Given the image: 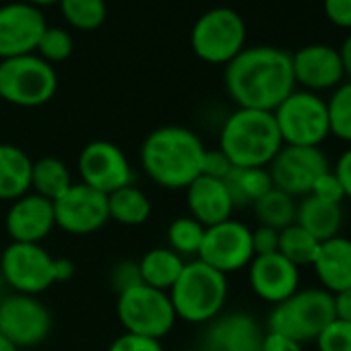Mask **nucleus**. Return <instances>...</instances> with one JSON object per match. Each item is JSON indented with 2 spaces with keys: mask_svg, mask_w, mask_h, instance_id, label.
<instances>
[{
  "mask_svg": "<svg viewBox=\"0 0 351 351\" xmlns=\"http://www.w3.org/2000/svg\"><path fill=\"white\" fill-rule=\"evenodd\" d=\"M62 17L81 32L101 27L108 15L106 0H58Z\"/></svg>",
  "mask_w": 351,
  "mask_h": 351,
  "instance_id": "33",
  "label": "nucleus"
},
{
  "mask_svg": "<svg viewBox=\"0 0 351 351\" xmlns=\"http://www.w3.org/2000/svg\"><path fill=\"white\" fill-rule=\"evenodd\" d=\"M50 332L52 312L38 295L9 293L0 300V335L15 347H38Z\"/></svg>",
  "mask_w": 351,
  "mask_h": 351,
  "instance_id": "12",
  "label": "nucleus"
},
{
  "mask_svg": "<svg viewBox=\"0 0 351 351\" xmlns=\"http://www.w3.org/2000/svg\"><path fill=\"white\" fill-rule=\"evenodd\" d=\"M312 269L320 287L328 293H339L351 287V238L337 236L320 242Z\"/></svg>",
  "mask_w": 351,
  "mask_h": 351,
  "instance_id": "22",
  "label": "nucleus"
},
{
  "mask_svg": "<svg viewBox=\"0 0 351 351\" xmlns=\"http://www.w3.org/2000/svg\"><path fill=\"white\" fill-rule=\"evenodd\" d=\"M300 269L279 252L254 256L248 265V285L252 293L271 306L291 298L300 289Z\"/></svg>",
  "mask_w": 351,
  "mask_h": 351,
  "instance_id": "19",
  "label": "nucleus"
},
{
  "mask_svg": "<svg viewBox=\"0 0 351 351\" xmlns=\"http://www.w3.org/2000/svg\"><path fill=\"white\" fill-rule=\"evenodd\" d=\"M5 230L11 242L42 244L56 230L52 201L36 193L19 197L11 203L5 215Z\"/></svg>",
  "mask_w": 351,
  "mask_h": 351,
  "instance_id": "20",
  "label": "nucleus"
},
{
  "mask_svg": "<svg viewBox=\"0 0 351 351\" xmlns=\"http://www.w3.org/2000/svg\"><path fill=\"white\" fill-rule=\"evenodd\" d=\"M267 169L275 189L293 199H302L310 195L318 176L330 169V163L320 147L283 145Z\"/></svg>",
  "mask_w": 351,
  "mask_h": 351,
  "instance_id": "14",
  "label": "nucleus"
},
{
  "mask_svg": "<svg viewBox=\"0 0 351 351\" xmlns=\"http://www.w3.org/2000/svg\"><path fill=\"white\" fill-rule=\"evenodd\" d=\"M73 275H75V263L71 258L56 256L54 258V279H56V283L69 281V279H73Z\"/></svg>",
  "mask_w": 351,
  "mask_h": 351,
  "instance_id": "45",
  "label": "nucleus"
},
{
  "mask_svg": "<svg viewBox=\"0 0 351 351\" xmlns=\"http://www.w3.org/2000/svg\"><path fill=\"white\" fill-rule=\"evenodd\" d=\"M232 169H234V165H232V161L223 155V151H219V149H207V151H205L201 176H209V178L226 180Z\"/></svg>",
  "mask_w": 351,
  "mask_h": 351,
  "instance_id": "39",
  "label": "nucleus"
},
{
  "mask_svg": "<svg viewBox=\"0 0 351 351\" xmlns=\"http://www.w3.org/2000/svg\"><path fill=\"white\" fill-rule=\"evenodd\" d=\"M279 248V232L267 226H256L252 230V250L254 256L273 254Z\"/></svg>",
  "mask_w": 351,
  "mask_h": 351,
  "instance_id": "41",
  "label": "nucleus"
},
{
  "mask_svg": "<svg viewBox=\"0 0 351 351\" xmlns=\"http://www.w3.org/2000/svg\"><path fill=\"white\" fill-rule=\"evenodd\" d=\"M339 50V58H341V66H343V75L345 79L351 83V34L343 40L341 48Z\"/></svg>",
  "mask_w": 351,
  "mask_h": 351,
  "instance_id": "46",
  "label": "nucleus"
},
{
  "mask_svg": "<svg viewBox=\"0 0 351 351\" xmlns=\"http://www.w3.org/2000/svg\"><path fill=\"white\" fill-rule=\"evenodd\" d=\"M205 226H201L197 219L191 215H180L176 217L165 232L167 238V248H171L176 254H180L184 261H193L199 256L203 238H205Z\"/></svg>",
  "mask_w": 351,
  "mask_h": 351,
  "instance_id": "30",
  "label": "nucleus"
},
{
  "mask_svg": "<svg viewBox=\"0 0 351 351\" xmlns=\"http://www.w3.org/2000/svg\"><path fill=\"white\" fill-rule=\"evenodd\" d=\"M318 351H351V322L332 318L314 339Z\"/></svg>",
  "mask_w": 351,
  "mask_h": 351,
  "instance_id": "35",
  "label": "nucleus"
},
{
  "mask_svg": "<svg viewBox=\"0 0 351 351\" xmlns=\"http://www.w3.org/2000/svg\"><path fill=\"white\" fill-rule=\"evenodd\" d=\"M197 258L223 275L248 269L254 258L252 230L234 217L207 228Z\"/></svg>",
  "mask_w": 351,
  "mask_h": 351,
  "instance_id": "13",
  "label": "nucleus"
},
{
  "mask_svg": "<svg viewBox=\"0 0 351 351\" xmlns=\"http://www.w3.org/2000/svg\"><path fill=\"white\" fill-rule=\"evenodd\" d=\"M77 173L79 182L106 197L134 184V167L128 155L112 141H91L85 145L77 159Z\"/></svg>",
  "mask_w": 351,
  "mask_h": 351,
  "instance_id": "11",
  "label": "nucleus"
},
{
  "mask_svg": "<svg viewBox=\"0 0 351 351\" xmlns=\"http://www.w3.org/2000/svg\"><path fill=\"white\" fill-rule=\"evenodd\" d=\"M332 318V293L322 287H308L298 289L291 298L273 306L267 318V330L281 332L304 345L314 341Z\"/></svg>",
  "mask_w": 351,
  "mask_h": 351,
  "instance_id": "5",
  "label": "nucleus"
},
{
  "mask_svg": "<svg viewBox=\"0 0 351 351\" xmlns=\"http://www.w3.org/2000/svg\"><path fill=\"white\" fill-rule=\"evenodd\" d=\"M349 238H351V217H349Z\"/></svg>",
  "mask_w": 351,
  "mask_h": 351,
  "instance_id": "50",
  "label": "nucleus"
},
{
  "mask_svg": "<svg viewBox=\"0 0 351 351\" xmlns=\"http://www.w3.org/2000/svg\"><path fill=\"white\" fill-rule=\"evenodd\" d=\"M332 308H335V318L351 322V287L332 295Z\"/></svg>",
  "mask_w": 351,
  "mask_h": 351,
  "instance_id": "44",
  "label": "nucleus"
},
{
  "mask_svg": "<svg viewBox=\"0 0 351 351\" xmlns=\"http://www.w3.org/2000/svg\"><path fill=\"white\" fill-rule=\"evenodd\" d=\"M223 85L238 108L273 112L298 89L291 54L275 46L244 48L226 64Z\"/></svg>",
  "mask_w": 351,
  "mask_h": 351,
  "instance_id": "1",
  "label": "nucleus"
},
{
  "mask_svg": "<svg viewBox=\"0 0 351 351\" xmlns=\"http://www.w3.org/2000/svg\"><path fill=\"white\" fill-rule=\"evenodd\" d=\"M189 215L201 226L211 228L234 217V201L226 186V180L199 176V178L184 191Z\"/></svg>",
  "mask_w": 351,
  "mask_h": 351,
  "instance_id": "21",
  "label": "nucleus"
},
{
  "mask_svg": "<svg viewBox=\"0 0 351 351\" xmlns=\"http://www.w3.org/2000/svg\"><path fill=\"white\" fill-rule=\"evenodd\" d=\"M203 138L178 124L151 130L138 151V161L147 178L165 191H186L203 171Z\"/></svg>",
  "mask_w": 351,
  "mask_h": 351,
  "instance_id": "2",
  "label": "nucleus"
},
{
  "mask_svg": "<svg viewBox=\"0 0 351 351\" xmlns=\"http://www.w3.org/2000/svg\"><path fill=\"white\" fill-rule=\"evenodd\" d=\"M58 89V75L52 64L38 54L0 60V99L19 106L38 108L48 104Z\"/></svg>",
  "mask_w": 351,
  "mask_h": 351,
  "instance_id": "6",
  "label": "nucleus"
},
{
  "mask_svg": "<svg viewBox=\"0 0 351 351\" xmlns=\"http://www.w3.org/2000/svg\"><path fill=\"white\" fill-rule=\"evenodd\" d=\"M176 318L189 324H207L226 312L230 283L228 275L211 269L199 258L186 261L178 281L167 291Z\"/></svg>",
  "mask_w": 351,
  "mask_h": 351,
  "instance_id": "4",
  "label": "nucleus"
},
{
  "mask_svg": "<svg viewBox=\"0 0 351 351\" xmlns=\"http://www.w3.org/2000/svg\"><path fill=\"white\" fill-rule=\"evenodd\" d=\"M108 351H163V345L157 339H149V337H141V335H132V332H122L110 343Z\"/></svg>",
  "mask_w": 351,
  "mask_h": 351,
  "instance_id": "38",
  "label": "nucleus"
},
{
  "mask_svg": "<svg viewBox=\"0 0 351 351\" xmlns=\"http://www.w3.org/2000/svg\"><path fill=\"white\" fill-rule=\"evenodd\" d=\"M295 223L308 234H312L318 242H324L341 236V230L345 226V213L341 205L324 203L308 195L298 201Z\"/></svg>",
  "mask_w": 351,
  "mask_h": 351,
  "instance_id": "24",
  "label": "nucleus"
},
{
  "mask_svg": "<svg viewBox=\"0 0 351 351\" xmlns=\"http://www.w3.org/2000/svg\"><path fill=\"white\" fill-rule=\"evenodd\" d=\"M310 197H314L318 201H324V203H332V205H341L345 201L343 186H341L339 178L335 176L332 167L318 176L312 191H310Z\"/></svg>",
  "mask_w": 351,
  "mask_h": 351,
  "instance_id": "36",
  "label": "nucleus"
},
{
  "mask_svg": "<svg viewBox=\"0 0 351 351\" xmlns=\"http://www.w3.org/2000/svg\"><path fill=\"white\" fill-rule=\"evenodd\" d=\"M52 205L56 228L71 236H91L110 221L108 197L83 182H73Z\"/></svg>",
  "mask_w": 351,
  "mask_h": 351,
  "instance_id": "15",
  "label": "nucleus"
},
{
  "mask_svg": "<svg viewBox=\"0 0 351 351\" xmlns=\"http://www.w3.org/2000/svg\"><path fill=\"white\" fill-rule=\"evenodd\" d=\"M153 211L151 199L134 184H128L112 195H108V215L110 221H116L126 228H136L149 221Z\"/></svg>",
  "mask_w": 351,
  "mask_h": 351,
  "instance_id": "26",
  "label": "nucleus"
},
{
  "mask_svg": "<svg viewBox=\"0 0 351 351\" xmlns=\"http://www.w3.org/2000/svg\"><path fill=\"white\" fill-rule=\"evenodd\" d=\"M295 87L318 93L332 91L345 79L339 50L326 44H308L291 54Z\"/></svg>",
  "mask_w": 351,
  "mask_h": 351,
  "instance_id": "18",
  "label": "nucleus"
},
{
  "mask_svg": "<svg viewBox=\"0 0 351 351\" xmlns=\"http://www.w3.org/2000/svg\"><path fill=\"white\" fill-rule=\"evenodd\" d=\"M73 182H75L73 173L62 159L48 155V157H40L34 161L32 193H36L48 201H56L64 191H69V186Z\"/></svg>",
  "mask_w": 351,
  "mask_h": 351,
  "instance_id": "28",
  "label": "nucleus"
},
{
  "mask_svg": "<svg viewBox=\"0 0 351 351\" xmlns=\"http://www.w3.org/2000/svg\"><path fill=\"white\" fill-rule=\"evenodd\" d=\"M178 351H203V349H199V347H184V349H178Z\"/></svg>",
  "mask_w": 351,
  "mask_h": 351,
  "instance_id": "49",
  "label": "nucleus"
},
{
  "mask_svg": "<svg viewBox=\"0 0 351 351\" xmlns=\"http://www.w3.org/2000/svg\"><path fill=\"white\" fill-rule=\"evenodd\" d=\"M326 19L341 29H351V0H322Z\"/></svg>",
  "mask_w": 351,
  "mask_h": 351,
  "instance_id": "40",
  "label": "nucleus"
},
{
  "mask_svg": "<svg viewBox=\"0 0 351 351\" xmlns=\"http://www.w3.org/2000/svg\"><path fill=\"white\" fill-rule=\"evenodd\" d=\"M110 283L116 289V293H122L141 281V273H138V263L136 261H120L112 267L110 271Z\"/></svg>",
  "mask_w": 351,
  "mask_h": 351,
  "instance_id": "37",
  "label": "nucleus"
},
{
  "mask_svg": "<svg viewBox=\"0 0 351 351\" xmlns=\"http://www.w3.org/2000/svg\"><path fill=\"white\" fill-rule=\"evenodd\" d=\"M318 246H320V242L312 234H308L304 228H300L298 223H291L279 232L277 252L281 256H285L289 263H293L298 269L312 267L316 252H318Z\"/></svg>",
  "mask_w": 351,
  "mask_h": 351,
  "instance_id": "31",
  "label": "nucleus"
},
{
  "mask_svg": "<svg viewBox=\"0 0 351 351\" xmlns=\"http://www.w3.org/2000/svg\"><path fill=\"white\" fill-rule=\"evenodd\" d=\"M46 27V17L29 3L0 7V60L36 54Z\"/></svg>",
  "mask_w": 351,
  "mask_h": 351,
  "instance_id": "17",
  "label": "nucleus"
},
{
  "mask_svg": "<svg viewBox=\"0 0 351 351\" xmlns=\"http://www.w3.org/2000/svg\"><path fill=\"white\" fill-rule=\"evenodd\" d=\"M0 351H21V349H19V347H15L7 337L0 335Z\"/></svg>",
  "mask_w": 351,
  "mask_h": 351,
  "instance_id": "47",
  "label": "nucleus"
},
{
  "mask_svg": "<svg viewBox=\"0 0 351 351\" xmlns=\"http://www.w3.org/2000/svg\"><path fill=\"white\" fill-rule=\"evenodd\" d=\"M193 52L207 64H228L246 48V23L230 7L203 13L191 32Z\"/></svg>",
  "mask_w": 351,
  "mask_h": 351,
  "instance_id": "7",
  "label": "nucleus"
},
{
  "mask_svg": "<svg viewBox=\"0 0 351 351\" xmlns=\"http://www.w3.org/2000/svg\"><path fill=\"white\" fill-rule=\"evenodd\" d=\"M34 159L17 145L0 143V201L13 203L32 193Z\"/></svg>",
  "mask_w": 351,
  "mask_h": 351,
  "instance_id": "23",
  "label": "nucleus"
},
{
  "mask_svg": "<svg viewBox=\"0 0 351 351\" xmlns=\"http://www.w3.org/2000/svg\"><path fill=\"white\" fill-rule=\"evenodd\" d=\"M283 147L273 112L234 110L219 130V151L234 167H269Z\"/></svg>",
  "mask_w": 351,
  "mask_h": 351,
  "instance_id": "3",
  "label": "nucleus"
},
{
  "mask_svg": "<svg viewBox=\"0 0 351 351\" xmlns=\"http://www.w3.org/2000/svg\"><path fill=\"white\" fill-rule=\"evenodd\" d=\"M252 211L256 215L258 226H267V228H273V230L281 232L287 226L295 223L298 199H293L287 193L273 186L265 197H261L252 205Z\"/></svg>",
  "mask_w": 351,
  "mask_h": 351,
  "instance_id": "29",
  "label": "nucleus"
},
{
  "mask_svg": "<svg viewBox=\"0 0 351 351\" xmlns=\"http://www.w3.org/2000/svg\"><path fill=\"white\" fill-rule=\"evenodd\" d=\"M36 54L52 66L56 62H64L73 54L71 34L62 27H46L40 42H38Z\"/></svg>",
  "mask_w": 351,
  "mask_h": 351,
  "instance_id": "34",
  "label": "nucleus"
},
{
  "mask_svg": "<svg viewBox=\"0 0 351 351\" xmlns=\"http://www.w3.org/2000/svg\"><path fill=\"white\" fill-rule=\"evenodd\" d=\"M267 328L246 310L221 312L205 324L199 349L203 351H261Z\"/></svg>",
  "mask_w": 351,
  "mask_h": 351,
  "instance_id": "16",
  "label": "nucleus"
},
{
  "mask_svg": "<svg viewBox=\"0 0 351 351\" xmlns=\"http://www.w3.org/2000/svg\"><path fill=\"white\" fill-rule=\"evenodd\" d=\"M54 258L42 244L11 242L0 254V275L13 293L40 298L56 285Z\"/></svg>",
  "mask_w": 351,
  "mask_h": 351,
  "instance_id": "10",
  "label": "nucleus"
},
{
  "mask_svg": "<svg viewBox=\"0 0 351 351\" xmlns=\"http://www.w3.org/2000/svg\"><path fill=\"white\" fill-rule=\"evenodd\" d=\"M226 186L234 201V207H252L261 197L273 189V180L267 167H234L226 178Z\"/></svg>",
  "mask_w": 351,
  "mask_h": 351,
  "instance_id": "27",
  "label": "nucleus"
},
{
  "mask_svg": "<svg viewBox=\"0 0 351 351\" xmlns=\"http://www.w3.org/2000/svg\"><path fill=\"white\" fill-rule=\"evenodd\" d=\"M332 171H335V176H337L339 182H341V186H343L345 199H351V147L345 149V151L339 155V159H337Z\"/></svg>",
  "mask_w": 351,
  "mask_h": 351,
  "instance_id": "43",
  "label": "nucleus"
},
{
  "mask_svg": "<svg viewBox=\"0 0 351 351\" xmlns=\"http://www.w3.org/2000/svg\"><path fill=\"white\" fill-rule=\"evenodd\" d=\"M275 124L283 145L291 147H320L328 136L326 101L312 91L295 89L275 110Z\"/></svg>",
  "mask_w": 351,
  "mask_h": 351,
  "instance_id": "8",
  "label": "nucleus"
},
{
  "mask_svg": "<svg viewBox=\"0 0 351 351\" xmlns=\"http://www.w3.org/2000/svg\"><path fill=\"white\" fill-rule=\"evenodd\" d=\"M261 351H304V345L289 339V337H285V335H281V332L267 330Z\"/></svg>",
  "mask_w": 351,
  "mask_h": 351,
  "instance_id": "42",
  "label": "nucleus"
},
{
  "mask_svg": "<svg viewBox=\"0 0 351 351\" xmlns=\"http://www.w3.org/2000/svg\"><path fill=\"white\" fill-rule=\"evenodd\" d=\"M136 263H138L141 281L145 285L165 291V293L173 287L176 281H178V277L186 265V261L180 254H176L167 246H155V248L147 250Z\"/></svg>",
  "mask_w": 351,
  "mask_h": 351,
  "instance_id": "25",
  "label": "nucleus"
},
{
  "mask_svg": "<svg viewBox=\"0 0 351 351\" xmlns=\"http://www.w3.org/2000/svg\"><path fill=\"white\" fill-rule=\"evenodd\" d=\"M326 101L328 130L335 138L351 145V83L343 81L335 87Z\"/></svg>",
  "mask_w": 351,
  "mask_h": 351,
  "instance_id": "32",
  "label": "nucleus"
},
{
  "mask_svg": "<svg viewBox=\"0 0 351 351\" xmlns=\"http://www.w3.org/2000/svg\"><path fill=\"white\" fill-rule=\"evenodd\" d=\"M116 314L124 332L161 341L176 326V312L165 291L138 283L116 300Z\"/></svg>",
  "mask_w": 351,
  "mask_h": 351,
  "instance_id": "9",
  "label": "nucleus"
},
{
  "mask_svg": "<svg viewBox=\"0 0 351 351\" xmlns=\"http://www.w3.org/2000/svg\"><path fill=\"white\" fill-rule=\"evenodd\" d=\"M25 3L34 5V7H46V5H54L58 0H25Z\"/></svg>",
  "mask_w": 351,
  "mask_h": 351,
  "instance_id": "48",
  "label": "nucleus"
}]
</instances>
